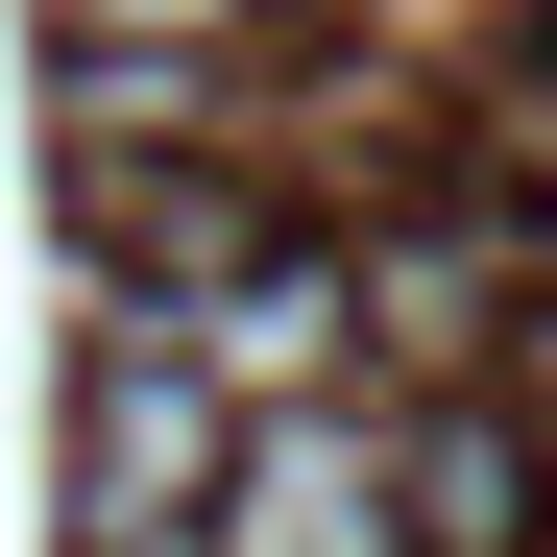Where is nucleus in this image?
<instances>
[{"instance_id":"nucleus-1","label":"nucleus","mask_w":557,"mask_h":557,"mask_svg":"<svg viewBox=\"0 0 557 557\" xmlns=\"http://www.w3.org/2000/svg\"><path fill=\"white\" fill-rule=\"evenodd\" d=\"M219 363H195V315H122L98 339V412H73V509H98V557H170L219 509Z\"/></svg>"},{"instance_id":"nucleus-2","label":"nucleus","mask_w":557,"mask_h":557,"mask_svg":"<svg viewBox=\"0 0 557 557\" xmlns=\"http://www.w3.org/2000/svg\"><path fill=\"white\" fill-rule=\"evenodd\" d=\"M219 533H243V557H412V533H388V436H339V412H315V436L219 460Z\"/></svg>"},{"instance_id":"nucleus-3","label":"nucleus","mask_w":557,"mask_h":557,"mask_svg":"<svg viewBox=\"0 0 557 557\" xmlns=\"http://www.w3.org/2000/svg\"><path fill=\"white\" fill-rule=\"evenodd\" d=\"M388 509H412L436 557H533V436H485V412H436V436L388 460Z\"/></svg>"},{"instance_id":"nucleus-4","label":"nucleus","mask_w":557,"mask_h":557,"mask_svg":"<svg viewBox=\"0 0 557 557\" xmlns=\"http://www.w3.org/2000/svg\"><path fill=\"white\" fill-rule=\"evenodd\" d=\"M243 0H73V49H219Z\"/></svg>"}]
</instances>
